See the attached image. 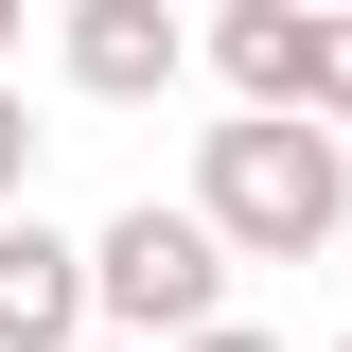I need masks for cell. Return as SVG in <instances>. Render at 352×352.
Here are the masks:
<instances>
[{
	"instance_id": "obj_8",
	"label": "cell",
	"mask_w": 352,
	"mask_h": 352,
	"mask_svg": "<svg viewBox=\"0 0 352 352\" xmlns=\"http://www.w3.org/2000/svg\"><path fill=\"white\" fill-rule=\"evenodd\" d=\"M176 352H282V335H247V317H194V335H176Z\"/></svg>"
},
{
	"instance_id": "obj_2",
	"label": "cell",
	"mask_w": 352,
	"mask_h": 352,
	"mask_svg": "<svg viewBox=\"0 0 352 352\" xmlns=\"http://www.w3.org/2000/svg\"><path fill=\"white\" fill-rule=\"evenodd\" d=\"M229 264H247V247H229V229L212 212H194V194H176V212H159V194H141V212H106V229H88V282H106V335H194V317H229Z\"/></svg>"
},
{
	"instance_id": "obj_11",
	"label": "cell",
	"mask_w": 352,
	"mask_h": 352,
	"mask_svg": "<svg viewBox=\"0 0 352 352\" xmlns=\"http://www.w3.org/2000/svg\"><path fill=\"white\" fill-rule=\"evenodd\" d=\"M194 18H229V0H194Z\"/></svg>"
},
{
	"instance_id": "obj_12",
	"label": "cell",
	"mask_w": 352,
	"mask_h": 352,
	"mask_svg": "<svg viewBox=\"0 0 352 352\" xmlns=\"http://www.w3.org/2000/svg\"><path fill=\"white\" fill-rule=\"evenodd\" d=\"M335 352H352V335H335Z\"/></svg>"
},
{
	"instance_id": "obj_3",
	"label": "cell",
	"mask_w": 352,
	"mask_h": 352,
	"mask_svg": "<svg viewBox=\"0 0 352 352\" xmlns=\"http://www.w3.org/2000/svg\"><path fill=\"white\" fill-rule=\"evenodd\" d=\"M71 335H106V282H88V247L18 194V212H0V352H71Z\"/></svg>"
},
{
	"instance_id": "obj_1",
	"label": "cell",
	"mask_w": 352,
	"mask_h": 352,
	"mask_svg": "<svg viewBox=\"0 0 352 352\" xmlns=\"http://www.w3.org/2000/svg\"><path fill=\"white\" fill-rule=\"evenodd\" d=\"M194 212L247 264H317L352 229V141L317 124V106H229V124L194 141Z\"/></svg>"
},
{
	"instance_id": "obj_10",
	"label": "cell",
	"mask_w": 352,
	"mask_h": 352,
	"mask_svg": "<svg viewBox=\"0 0 352 352\" xmlns=\"http://www.w3.org/2000/svg\"><path fill=\"white\" fill-rule=\"evenodd\" d=\"M0 53H18V0H0Z\"/></svg>"
},
{
	"instance_id": "obj_9",
	"label": "cell",
	"mask_w": 352,
	"mask_h": 352,
	"mask_svg": "<svg viewBox=\"0 0 352 352\" xmlns=\"http://www.w3.org/2000/svg\"><path fill=\"white\" fill-rule=\"evenodd\" d=\"M71 352H159V335H71Z\"/></svg>"
},
{
	"instance_id": "obj_4",
	"label": "cell",
	"mask_w": 352,
	"mask_h": 352,
	"mask_svg": "<svg viewBox=\"0 0 352 352\" xmlns=\"http://www.w3.org/2000/svg\"><path fill=\"white\" fill-rule=\"evenodd\" d=\"M71 88L88 106H159L176 71H194V0H71Z\"/></svg>"
},
{
	"instance_id": "obj_5",
	"label": "cell",
	"mask_w": 352,
	"mask_h": 352,
	"mask_svg": "<svg viewBox=\"0 0 352 352\" xmlns=\"http://www.w3.org/2000/svg\"><path fill=\"white\" fill-rule=\"evenodd\" d=\"M300 53H317V0H229L212 18V88L229 106H300Z\"/></svg>"
},
{
	"instance_id": "obj_7",
	"label": "cell",
	"mask_w": 352,
	"mask_h": 352,
	"mask_svg": "<svg viewBox=\"0 0 352 352\" xmlns=\"http://www.w3.org/2000/svg\"><path fill=\"white\" fill-rule=\"evenodd\" d=\"M18 176H36V124H18V88H0V212H18Z\"/></svg>"
},
{
	"instance_id": "obj_6",
	"label": "cell",
	"mask_w": 352,
	"mask_h": 352,
	"mask_svg": "<svg viewBox=\"0 0 352 352\" xmlns=\"http://www.w3.org/2000/svg\"><path fill=\"white\" fill-rule=\"evenodd\" d=\"M300 106L352 124V0H317V53H300Z\"/></svg>"
}]
</instances>
